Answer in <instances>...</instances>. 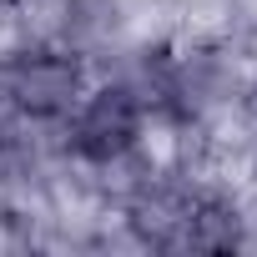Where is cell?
I'll return each instance as SVG.
<instances>
[{"label":"cell","instance_id":"cell-1","mask_svg":"<svg viewBox=\"0 0 257 257\" xmlns=\"http://www.w3.org/2000/svg\"><path fill=\"white\" fill-rule=\"evenodd\" d=\"M147 106L126 81H106L76 101L66 116V152L86 167H121L142 152Z\"/></svg>","mask_w":257,"mask_h":257}]
</instances>
